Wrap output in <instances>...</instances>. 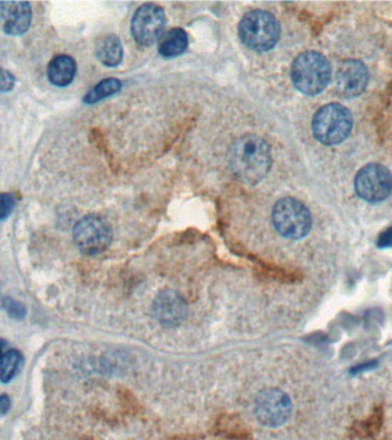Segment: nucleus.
<instances>
[{
	"label": "nucleus",
	"instance_id": "nucleus-4",
	"mask_svg": "<svg viewBox=\"0 0 392 440\" xmlns=\"http://www.w3.org/2000/svg\"><path fill=\"white\" fill-rule=\"evenodd\" d=\"M353 119L348 108L340 104H326L318 110L312 121V131L323 145H337L351 132Z\"/></svg>",
	"mask_w": 392,
	"mask_h": 440
},
{
	"label": "nucleus",
	"instance_id": "nucleus-2",
	"mask_svg": "<svg viewBox=\"0 0 392 440\" xmlns=\"http://www.w3.org/2000/svg\"><path fill=\"white\" fill-rule=\"evenodd\" d=\"M291 79L297 90L314 96L323 92L331 81V66L327 59L314 51L299 54L291 66Z\"/></svg>",
	"mask_w": 392,
	"mask_h": 440
},
{
	"label": "nucleus",
	"instance_id": "nucleus-14",
	"mask_svg": "<svg viewBox=\"0 0 392 440\" xmlns=\"http://www.w3.org/2000/svg\"><path fill=\"white\" fill-rule=\"evenodd\" d=\"M96 55L101 64L108 67H115L123 59L122 43L115 35L100 38L96 45Z\"/></svg>",
	"mask_w": 392,
	"mask_h": 440
},
{
	"label": "nucleus",
	"instance_id": "nucleus-6",
	"mask_svg": "<svg viewBox=\"0 0 392 440\" xmlns=\"http://www.w3.org/2000/svg\"><path fill=\"white\" fill-rule=\"evenodd\" d=\"M113 232L109 224L96 214L81 218L74 227V241L84 255L96 256L111 246Z\"/></svg>",
	"mask_w": 392,
	"mask_h": 440
},
{
	"label": "nucleus",
	"instance_id": "nucleus-15",
	"mask_svg": "<svg viewBox=\"0 0 392 440\" xmlns=\"http://www.w3.org/2000/svg\"><path fill=\"white\" fill-rule=\"evenodd\" d=\"M189 46V36L181 28H174L161 37L159 53L163 58H176L183 54Z\"/></svg>",
	"mask_w": 392,
	"mask_h": 440
},
{
	"label": "nucleus",
	"instance_id": "nucleus-18",
	"mask_svg": "<svg viewBox=\"0 0 392 440\" xmlns=\"http://www.w3.org/2000/svg\"><path fill=\"white\" fill-rule=\"evenodd\" d=\"M4 310L6 311L7 314L15 320H22L26 316V307L22 303L14 301L11 297H6L3 301Z\"/></svg>",
	"mask_w": 392,
	"mask_h": 440
},
{
	"label": "nucleus",
	"instance_id": "nucleus-1",
	"mask_svg": "<svg viewBox=\"0 0 392 440\" xmlns=\"http://www.w3.org/2000/svg\"><path fill=\"white\" fill-rule=\"evenodd\" d=\"M271 163L270 146L256 134L240 136L231 147V170L242 183L261 181L270 171Z\"/></svg>",
	"mask_w": 392,
	"mask_h": 440
},
{
	"label": "nucleus",
	"instance_id": "nucleus-11",
	"mask_svg": "<svg viewBox=\"0 0 392 440\" xmlns=\"http://www.w3.org/2000/svg\"><path fill=\"white\" fill-rule=\"evenodd\" d=\"M368 71L365 64L355 59L343 60L336 71V86L341 96L355 98L366 89Z\"/></svg>",
	"mask_w": 392,
	"mask_h": 440
},
{
	"label": "nucleus",
	"instance_id": "nucleus-17",
	"mask_svg": "<svg viewBox=\"0 0 392 440\" xmlns=\"http://www.w3.org/2000/svg\"><path fill=\"white\" fill-rule=\"evenodd\" d=\"M121 87H122V84L119 79H105V81H100L99 84L87 93L86 96H84V102H86V104L99 102L102 99L108 98V96H113L115 93L119 92Z\"/></svg>",
	"mask_w": 392,
	"mask_h": 440
},
{
	"label": "nucleus",
	"instance_id": "nucleus-21",
	"mask_svg": "<svg viewBox=\"0 0 392 440\" xmlns=\"http://www.w3.org/2000/svg\"><path fill=\"white\" fill-rule=\"evenodd\" d=\"M376 246L381 248V249L392 248V226L384 229L383 232L378 235Z\"/></svg>",
	"mask_w": 392,
	"mask_h": 440
},
{
	"label": "nucleus",
	"instance_id": "nucleus-7",
	"mask_svg": "<svg viewBox=\"0 0 392 440\" xmlns=\"http://www.w3.org/2000/svg\"><path fill=\"white\" fill-rule=\"evenodd\" d=\"M293 403L285 391L280 389L261 390L255 399L256 419L268 428L281 426L291 419Z\"/></svg>",
	"mask_w": 392,
	"mask_h": 440
},
{
	"label": "nucleus",
	"instance_id": "nucleus-12",
	"mask_svg": "<svg viewBox=\"0 0 392 440\" xmlns=\"http://www.w3.org/2000/svg\"><path fill=\"white\" fill-rule=\"evenodd\" d=\"M32 12L26 1L0 3V30L9 36H21L29 30Z\"/></svg>",
	"mask_w": 392,
	"mask_h": 440
},
{
	"label": "nucleus",
	"instance_id": "nucleus-23",
	"mask_svg": "<svg viewBox=\"0 0 392 440\" xmlns=\"http://www.w3.org/2000/svg\"><path fill=\"white\" fill-rule=\"evenodd\" d=\"M7 342L5 339H0V358L6 352Z\"/></svg>",
	"mask_w": 392,
	"mask_h": 440
},
{
	"label": "nucleus",
	"instance_id": "nucleus-22",
	"mask_svg": "<svg viewBox=\"0 0 392 440\" xmlns=\"http://www.w3.org/2000/svg\"><path fill=\"white\" fill-rule=\"evenodd\" d=\"M11 409V399L6 394L0 396V416L6 414L7 411Z\"/></svg>",
	"mask_w": 392,
	"mask_h": 440
},
{
	"label": "nucleus",
	"instance_id": "nucleus-5",
	"mask_svg": "<svg viewBox=\"0 0 392 440\" xmlns=\"http://www.w3.org/2000/svg\"><path fill=\"white\" fill-rule=\"evenodd\" d=\"M272 221L276 232L291 240L304 238L312 227L308 209L293 197H285L276 202L272 211Z\"/></svg>",
	"mask_w": 392,
	"mask_h": 440
},
{
	"label": "nucleus",
	"instance_id": "nucleus-19",
	"mask_svg": "<svg viewBox=\"0 0 392 440\" xmlns=\"http://www.w3.org/2000/svg\"><path fill=\"white\" fill-rule=\"evenodd\" d=\"M15 204H16V200H15L14 195L9 194V193L0 194V220L6 219L9 214H12Z\"/></svg>",
	"mask_w": 392,
	"mask_h": 440
},
{
	"label": "nucleus",
	"instance_id": "nucleus-13",
	"mask_svg": "<svg viewBox=\"0 0 392 440\" xmlns=\"http://www.w3.org/2000/svg\"><path fill=\"white\" fill-rule=\"evenodd\" d=\"M76 70V62L71 56L66 54L56 55L47 67V77L56 86H67L75 79Z\"/></svg>",
	"mask_w": 392,
	"mask_h": 440
},
{
	"label": "nucleus",
	"instance_id": "nucleus-20",
	"mask_svg": "<svg viewBox=\"0 0 392 440\" xmlns=\"http://www.w3.org/2000/svg\"><path fill=\"white\" fill-rule=\"evenodd\" d=\"M15 86V77L12 74L0 68V92L5 93L12 91Z\"/></svg>",
	"mask_w": 392,
	"mask_h": 440
},
{
	"label": "nucleus",
	"instance_id": "nucleus-10",
	"mask_svg": "<svg viewBox=\"0 0 392 440\" xmlns=\"http://www.w3.org/2000/svg\"><path fill=\"white\" fill-rule=\"evenodd\" d=\"M187 312L189 306L186 301L174 289L160 291L151 305L153 316L164 327H178L186 319Z\"/></svg>",
	"mask_w": 392,
	"mask_h": 440
},
{
	"label": "nucleus",
	"instance_id": "nucleus-3",
	"mask_svg": "<svg viewBox=\"0 0 392 440\" xmlns=\"http://www.w3.org/2000/svg\"><path fill=\"white\" fill-rule=\"evenodd\" d=\"M238 36L248 49L265 52L273 49L280 37V26L271 13L253 11L247 13L238 24Z\"/></svg>",
	"mask_w": 392,
	"mask_h": 440
},
{
	"label": "nucleus",
	"instance_id": "nucleus-8",
	"mask_svg": "<svg viewBox=\"0 0 392 440\" xmlns=\"http://www.w3.org/2000/svg\"><path fill=\"white\" fill-rule=\"evenodd\" d=\"M358 196L368 203H378L391 194V172L383 165L367 164L359 170L355 179Z\"/></svg>",
	"mask_w": 392,
	"mask_h": 440
},
{
	"label": "nucleus",
	"instance_id": "nucleus-16",
	"mask_svg": "<svg viewBox=\"0 0 392 440\" xmlns=\"http://www.w3.org/2000/svg\"><path fill=\"white\" fill-rule=\"evenodd\" d=\"M24 358L18 350H9L0 358V381L9 383L14 379L22 365Z\"/></svg>",
	"mask_w": 392,
	"mask_h": 440
},
{
	"label": "nucleus",
	"instance_id": "nucleus-9",
	"mask_svg": "<svg viewBox=\"0 0 392 440\" xmlns=\"http://www.w3.org/2000/svg\"><path fill=\"white\" fill-rule=\"evenodd\" d=\"M166 15L163 9L155 4H146L134 13L131 32L139 45L149 46L162 37Z\"/></svg>",
	"mask_w": 392,
	"mask_h": 440
}]
</instances>
